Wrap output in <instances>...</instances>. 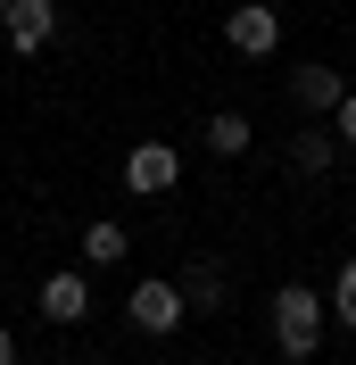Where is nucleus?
<instances>
[{
	"label": "nucleus",
	"instance_id": "nucleus-4",
	"mask_svg": "<svg viewBox=\"0 0 356 365\" xmlns=\"http://www.w3.org/2000/svg\"><path fill=\"white\" fill-rule=\"evenodd\" d=\"M174 175H182V158L166 150V141H141L133 158H125V191H141V200H157V191H174Z\"/></svg>",
	"mask_w": 356,
	"mask_h": 365
},
{
	"label": "nucleus",
	"instance_id": "nucleus-2",
	"mask_svg": "<svg viewBox=\"0 0 356 365\" xmlns=\"http://www.w3.org/2000/svg\"><path fill=\"white\" fill-rule=\"evenodd\" d=\"M182 316H191V291H182V282H133V324H141V332L166 341Z\"/></svg>",
	"mask_w": 356,
	"mask_h": 365
},
{
	"label": "nucleus",
	"instance_id": "nucleus-12",
	"mask_svg": "<svg viewBox=\"0 0 356 365\" xmlns=\"http://www.w3.org/2000/svg\"><path fill=\"white\" fill-rule=\"evenodd\" d=\"M332 307H340V324H348V332H356V257H348V266H340V282H332Z\"/></svg>",
	"mask_w": 356,
	"mask_h": 365
},
{
	"label": "nucleus",
	"instance_id": "nucleus-6",
	"mask_svg": "<svg viewBox=\"0 0 356 365\" xmlns=\"http://www.w3.org/2000/svg\"><path fill=\"white\" fill-rule=\"evenodd\" d=\"M83 307H91V282H83V274H50V282H42V316L50 324H83Z\"/></svg>",
	"mask_w": 356,
	"mask_h": 365
},
{
	"label": "nucleus",
	"instance_id": "nucleus-7",
	"mask_svg": "<svg viewBox=\"0 0 356 365\" xmlns=\"http://www.w3.org/2000/svg\"><path fill=\"white\" fill-rule=\"evenodd\" d=\"M125 250H133V232L116 225V216H91L83 225V257L91 266H125Z\"/></svg>",
	"mask_w": 356,
	"mask_h": 365
},
{
	"label": "nucleus",
	"instance_id": "nucleus-9",
	"mask_svg": "<svg viewBox=\"0 0 356 365\" xmlns=\"http://www.w3.org/2000/svg\"><path fill=\"white\" fill-rule=\"evenodd\" d=\"M207 150H216V158H241V150H248V116H241V108L207 116Z\"/></svg>",
	"mask_w": 356,
	"mask_h": 365
},
{
	"label": "nucleus",
	"instance_id": "nucleus-8",
	"mask_svg": "<svg viewBox=\"0 0 356 365\" xmlns=\"http://www.w3.org/2000/svg\"><path fill=\"white\" fill-rule=\"evenodd\" d=\"M290 91H298V108H340V100H348L332 67H298V75H290Z\"/></svg>",
	"mask_w": 356,
	"mask_h": 365
},
{
	"label": "nucleus",
	"instance_id": "nucleus-13",
	"mask_svg": "<svg viewBox=\"0 0 356 365\" xmlns=\"http://www.w3.org/2000/svg\"><path fill=\"white\" fill-rule=\"evenodd\" d=\"M332 116H340V141H348V150H356V91H348V100H340Z\"/></svg>",
	"mask_w": 356,
	"mask_h": 365
},
{
	"label": "nucleus",
	"instance_id": "nucleus-14",
	"mask_svg": "<svg viewBox=\"0 0 356 365\" xmlns=\"http://www.w3.org/2000/svg\"><path fill=\"white\" fill-rule=\"evenodd\" d=\"M0 365H17V332H9V324H0Z\"/></svg>",
	"mask_w": 356,
	"mask_h": 365
},
{
	"label": "nucleus",
	"instance_id": "nucleus-15",
	"mask_svg": "<svg viewBox=\"0 0 356 365\" xmlns=\"http://www.w3.org/2000/svg\"><path fill=\"white\" fill-rule=\"evenodd\" d=\"M0 17H9V0H0Z\"/></svg>",
	"mask_w": 356,
	"mask_h": 365
},
{
	"label": "nucleus",
	"instance_id": "nucleus-1",
	"mask_svg": "<svg viewBox=\"0 0 356 365\" xmlns=\"http://www.w3.org/2000/svg\"><path fill=\"white\" fill-rule=\"evenodd\" d=\"M315 332H323V299L307 282H282L273 291V341H282V357H315Z\"/></svg>",
	"mask_w": 356,
	"mask_h": 365
},
{
	"label": "nucleus",
	"instance_id": "nucleus-5",
	"mask_svg": "<svg viewBox=\"0 0 356 365\" xmlns=\"http://www.w3.org/2000/svg\"><path fill=\"white\" fill-rule=\"evenodd\" d=\"M0 34H9L17 50H42L50 34H58V9H50V0H9V17H0Z\"/></svg>",
	"mask_w": 356,
	"mask_h": 365
},
{
	"label": "nucleus",
	"instance_id": "nucleus-3",
	"mask_svg": "<svg viewBox=\"0 0 356 365\" xmlns=\"http://www.w3.org/2000/svg\"><path fill=\"white\" fill-rule=\"evenodd\" d=\"M224 42L241 50V58H266V50L282 42V17H273L266 0H241V9H232V17H224Z\"/></svg>",
	"mask_w": 356,
	"mask_h": 365
},
{
	"label": "nucleus",
	"instance_id": "nucleus-11",
	"mask_svg": "<svg viewBox=\"0 0 356 365\" xmlns=\"http://www.w3.org/2000/svg\"><path fill=\"white\" fill-rule=\"evenodd\" d=\"M182 291H191V307H224V266L191 257V274H182Z\"/></svg>",
	"mask_w": 356,
	"mask_h": 365
},
{
	"label": "nucleus",
	"instance_id": "nucleus-10",
	"mask_svg": "<svg viewBox=\"0 0 356 365\" xmlns=\"http://www.w3.org/2000/svg\"><path fill=\"white\" fill-rule=\"evenodd\" d=\"M290 158H298V175H332L340 141H332V133H298V141H290Z\"/></svg>",
	"mask_w": 356,
	"mask_h": 365
}]
</instances>
